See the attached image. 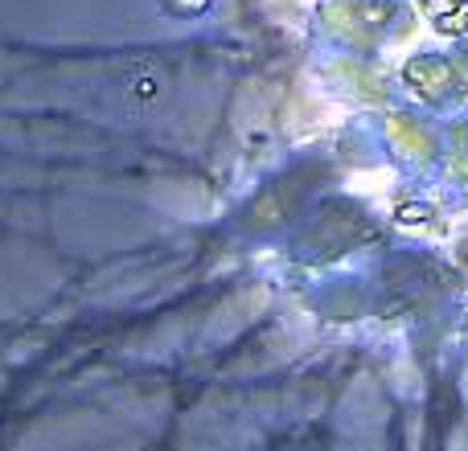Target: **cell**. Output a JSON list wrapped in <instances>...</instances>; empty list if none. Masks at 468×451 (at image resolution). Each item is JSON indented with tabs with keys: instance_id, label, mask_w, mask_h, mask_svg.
Segmentation results:
<instances>
[{
	"instance_id": "cell-1",
	"label": "cell",
	"mask_w": 468,
	"mask_h": 451,
	"mask_svg": "<svg viewBox=\"0 0 468 451\" xmlns=\"http://www.w3.org/2000/svg\"><path fill=\"white\" fill-rule=\"evenodd\" d=\"M156 87H160V78H156V74H136V78H132V94H140V99H152Z\"/></svg>"
}]
</instances>
